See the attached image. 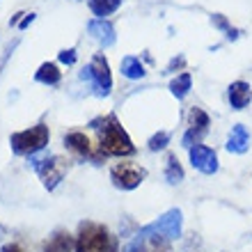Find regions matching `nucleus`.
<instances>
[{"label":"nucleus","instance_id":"obj_17","mask_svg":"<svg viewBox=\"0 0 252 252\" xmlns=\"http://www.w3.org/2000/svg\"><path fill=\"white\" fill-rule=\"evenodd\" d=\"M165 179L170 181V184H179V181L184 179V170H181L179 160H177V156H174V154H170V156H167V170H165Z\"/></svg>","mask_w":252,"mask_h":252},{"label":"nucleus","instance_id":"obj_11","mask_svg":"<svg viewBox=\"0 0 252 252\" xmlns=\"http://www.w3.org/2000/svg\"><path fill=\"white\" fill-rule=\"evenodd\" d=\"M248 147H250V133L243 124H236L229 133V140H227V149L232 154H246Z\"/></svg>","mask_w":252,"mask_h":252},{"label":"nucleus","instance_id":"obj_23","mask_svg":"<svg viewBox=\"0 0 252 252\" xmlns=\"http://www.w3.org/2000/svg\"><path fill=\"white\" fill-rule=\"evenodd\" d=\"M2 252H23L19 246H5L2 248Z\"/></svg>","mask_w":252,"mask_h":252},{"label":"nucleus","instance_id":"obj_3","mask_svg":"<svg viewBox=\"0 0 252 252\" xmlns=\"http://www.w3.org/2000/svg\"><path fill=\"white\" fill-rule=\"evenodd\" d=\"M83 80H90L94 87V92L99 96H108L110 94V87H113V76H110V66H108V60L103 55H94L92 62L87 69H83L80 73Z\"/></svg>","mask_w":252,"mask_h":252},{"label":"nucleus","instance_id":"obj_5","mask_svg":"<svg viewBox=\"0 0 252 252\" xmlns=\"http://www.w3.org/2000/svg\"><path fill=\"white\" fill-rule=\"evenodd\" d=\"M181 222H184V218H181V211L179 209H172V211H167L163 218L158 220V222H154V225L145 227L142 232H140V236H163V239H179L181 236Z\"/></svg>","mask_w":252,"mask_h":252},{"label":"nucleus","instance_id":"obj_20","mask_svg":"<svg viewBox=\"0 0 252 252\" xmlns=\"http://www.w3.org/2000/svg\"><path fill=\"white\" fill-rule=\"evenodd\" d=\"M142 241H145V236H138V239H133L131 243L124 248V252H145V250H142Z\"/></svg>","mask_w":252,"mask_h":252},{"label":"nucleus","instance_id":"obj_14","mask_svg":"<svg viewBox=\"0 0 252 252\" xmlns=\"http://www.w3.org/2000/svg\"><path fill=\"white\" fill-rule=\"evenodd\" d=\"M190 85H192L190 73H181V76H177V78L170 83V92H172L177 99H186V94L190 92Z\"/></svg>","mask_w":252,"mask_h":252},{"label":"nucleus","instance_id":"obj_13","mask_svg":"<svg viewBox=\"0 0 252 252\" xmlns=\"http://www.w3.org/2000/svg\"><path fill=\"white\" fill-rule=\"evenodd\" d=\"M122 76H126V78H131V80H140L145 76V66L140 64L138 58L128 55V58L122 60Z\"/></svg>","mask_w":252,"mask_h":252},{"label":"nucleus","instance_id":"obj_21","mask_svg":"<svg viewBox=\"0 0 252 252\" xmlns=\"http://www.w3.org/2000/svg\"><path fill=\"white\" fill-rule=\"evenodd\" d=\"M60 62H64V64H73V62H76V51H73V48L62 51V53H60Z\"/></svg>","mask_w":252,"mask_h":252},{"label":"nucleus","instance_id":"obj_2","mask_svg":"<svg viewBox=\"0 0 252 252\" xmlns=\"http://www.w3.org/2000/svg\"><path fill=\"white\" fill-rule=\"evenodd\" d=\"M48 138H51L48 126L37 124L32 128H28V131L14 133L9 138V145H12V152L19 154V156H32V154L41 152L48 145Z\"/></svg>","mask_w":252,"mask_h":252},{"label":"nucleus","instance_id":"obj_4","mask_svg":"<svg viewBox=\"0 0 252 252\" xmlns=\"http://www.w3.org/2000/svg\"><path fill=\"white\" fill-rule=\"evenodd\" d=\"M108 232L99 225H83L80 236L76 241V252H110Z\"/></svg>","mask_w":252,"mask_h":252},{"label":"nucleus","instance_id":"obj_6","mask_svg":"<svg viewBox=\"0 0 252 252\" xmlns=\"http://www.w3.org/2000/svg\"><path fill=\"white\" fill-rule=\"evenodd\" d=\"M110 177H113V184L122 190H133L135 186H140V181L145 179V170L133 163H120L110 170Z\"/></svg>","mask_w":252,"mask_h":252},{"label":"nucleus","instance_id":"obj_10","mask_svg":"<svg viewBox=\"0 0 252 252\" xmlns=\"http://www.w3.org/2000/svg\"><path fill=\"white\" fill-rule=\"evenodd\" d=\"M250 101H252L250 85H248V83H243V80L232 83V87H229V103H232L234 110H243Z\"/></svg>","mask_w":252,"mask_h":252},{"label":"nucleus","instance_id":"obj_19","mask_svg":"<svg viewBox=\"0 0 252 252\" xmlns=\"http://www.w3.org/2000/svg\"><path fill=\"white\" fill-rule=\"evenodd\" d=\"M167 142H170V133L160 131V133H156V135L149 140V149H152V152H158V149H163Z\"/></svg>","mask_w":252,"mask_h":252},{"label":"nucleus","instance_id":"obj_12","mask_svg":"<svg viewBox=\"0 0 252 252\" xmlns=\"http://www.w3.org/2000/svg\"><path fill=\"white\" fill-rule=\"evenodd\" d=\"M62 78V73L58 71V66L53 64V62H44V64L37 69V73H34V80L37 83H44V85H58Z\"/></svg>","mask_w":252,"mask_h":252},{"label":"nucleus","instance_id":"obj_7","mask_svg":"<svg viewBox=\"0 0 252 252\" xmlns=\"http://www.w3.org/2000/svg\"><path fill=\"white\" fill-rule=\"evenodd\" d=\"M34 167H37L44 186H46L48 190H53L66 172V160L62 158V156H53V158H46V160H41V163H34Z\"/></svg>","mask_w":252,"mask_h":252},{"label":"nucleus","instance_id":"obj_1","mask_svg":"<svg viewBox=\"0 0 252 252\" xmlns=\"http://www.w3.org/2000/svg\"><path fill=\"white\" fill-rule=\"evenodd\" d=\"M101 152L108 156H131L135 152V147L131 145V138L126 135V131L115 117H108L106 126L101 131Z\"/></svg>","mask_w":252,"mask_h":252},{"label":"nucleus","instance_id":"obj_9","mask_svg":"<svg viewBox=\"0 0 252 252\" xmlns=\"http://www.w3.org/2000/svg\"><path fill=\"white\" fill-rule=\"evenodd\" d=\"M87 32L99 41L101 46H113L115 44V28L103 19H94L87 23Z\"/></svg>","mask_w":252,"mask_h":252},{"label":"nucleus","instance_id":"obj_15","mask_svg":"<svg viewBox=\"0 0 252 252\" xmlns=\"http://www.w3.org/2000/svg\"><path fill=\"white\" fill-rule=\"evenodd\" d=\"M64 142L71 147L73 152L83 154V156H90V140L85 138V133H78V131L69 133V135L64 138Z\"/></svg>","mask_w":252,"mask_h":252},{"label":"nucleus","instance_id":"obj_16","mask_svg":"<svg viewBox=\"0 0 252 252\" xmlns=\"http://www.w3.org/2000/svg\"><path fill=\"white\" fill-rule=\"evenodd\" d=\"M122 5V0H90V9H92L96 16H108V14H113L117 7Z\"/></svg>","mask_w":252,"mask_h":252},{"label":"nucleus","instance_id":"obj_8","mask_svg":"<svg viewBox=\"0 0 252 252\" xmlns=\"http://www.w3.org/2000/svg\"><path fill=\"white\" fill-rule=\"evenodd\" d=\"M190 163L195 170H199L202 174H213L218 172V156L213 149L204 145H195L190 147Z\"/></svg>","mask_w":252,"mask_h":252},{"label":"nucleus","instance_id":"obj_22","mask_svg":"<svg viewBox=\"0 0 252 252\" xmlns=\"http://www.w3.org/2000/svg\"><path fill=\"white\" fill-rule=\"evenodd\" d=\"M32 21H34V14H26V19H23V21L19 23V28H21V30H26V28L30 26Z\"/></svg>","mask_w":252,"mask_h":252},{"label":"nucleus","instance_id":"obj_18","mask_svg":"<svg viewBox=\"0 0 252 252\" xmlns=\"http://www.w3.org/2000/svg\"><path fill=\"white\" fill-rule=\"evenodd\" d=\"M188 126H190V128H197V131H206L209 115H206L202 108H192L190 115H188Z\"/></svg>","mask_w":252,"mask_h":252}]
</instances>
